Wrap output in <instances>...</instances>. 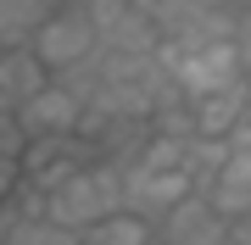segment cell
I'll return each instance as SVG.
<instances>
[{
    "label": "cell",
    "mask_w": 251,
    "mask_h": 245,
    "mask_svg": "<svg viewBox=\"0 0 251 245\" xmlns=\"http://www.w3.org/2000/svg\"><path fill=\"white\" fill-rule=\"evenodd\" d=\"M50 218L67 228H95L100 218L123 212V162H100V167H78L73 178H62L50 190Z\"/></svg>",
    "instance_id": "1"
},
{
    "label": "cell",
    "mask_w": 251,
    "mask_h": 245,
    "mask_svg": "<svg viewBox=\"0 0 251 245\" xmlns=\"http://www.w3.org/2000/svg\"><path fill=\"white\" fill-rule=\"evenodd\" d=\"M162 56V67H168V78L179 84V89L190 100H201V95H218V89H229V84H240V50H234V39H206V45H156Z\"/></svg>",
    "instance_id": "2"
},
{
    "label": "cell",
    "mask_w": 251,
    "mask_h": 245,
    "mask_svg": "<svg viewBox=\"0 0 251 245\" xmlns=\"http://www.w3.org/2000/svg\"><path fill=\"white\" fill-rule=\"evenodd\" d=\"M34 50L45 56V67L50 73H67V67H78V62H90V56L100 50V34H95V17H90V6H56L45 28L34 34Z\"/></svg>",
    "instance_id": "3"
},
{
    "label": "cell",
    "mask_w": 251,
    "mask_h": 245,
    "mask_svg": "<svg viewBox=\"0 0 251 245\" xmlns=\"http://www.w3.org/2000/svg\"><path fill=\"white\" fill-rule=\"evenodd\" d=\"M95 17V34H100V50H128V56H151L162 45V28L151 17V6L140 0H84Z\"/></svg>",
    "instance_id": "4"
},
{
    "label": "cell",
    "mask_w": 251,
    "mask_h": 245,
    "mask_svg": "<svg viewBox=\"0 0 251 245\" xmlns=\"http://www.w3.org/2000/svg\"><path fill=\"white\" fill-rule=\"evenodd\" d=\"M184 195H196L184 167H140V162H123V206L140 212L145 223H162Z\"/></svg>",
    "instance_id": "5"
},
{
    "label": "cell",
    "mask_w": 251,
    "mask_h": 245,
    "mask_svg": "<svg viewBox=\"0 0 251 245\" xmlns=\"http://www.w3.org/2000/svg\"><path fill=\"white\" fill-rule=\"evenodd\" d=\"M84 117H90V100L78 89H67L62 78H50L34 100L17 106V123L28 128V139H45V134H84Z\"/></svg>",
    "instance_id": "6"
},
{
    "label": "cell",
    "mask_w": 251,
    "mask_h": 245,
    "mask_svg": "<svg viewBox=\"0 0 251 245\" xmlns=\"http://www.w3.org/2000/svg\"><path fill=\"white\" fill-rule=\"evenodd\" d=\"M156 240L162 245H224L229 240V218L196 190V195H184L179 206L156 223Z\"/></svg>",
    "instance_id": "7"
},
{
    "label": "cell",
    "mask_w": 251,
    "mask_h": 245,
    "mask_svg": "<svg viewBox=\"0 0 251 245\" xmlns=\"http://www.w3.org/2000/svg\"><path fill=\"white\" fill-rule=\"evenodd\" d=\"M78 167H84V134H45V139H28V151H23V178L39 184L45 195L62 178H73Z\"/></svg>",
    "instance_id": "8"
},
{
    "label": "cell",
    "mask_w": 251,
    "mask_h": 245,
    "mask_svg": "<svg viewBox=\"0 0 251 245\" xmlns=\"http://www.w3.org/2000/svg\"><path fill=\"white\" fill-rule=\"evenodd\" d=\"M56 73L34 45H0V111H17L23 100H34Z\"/></svg>",
    "instance_id": "9"
},
{
    "label": "cell",
    "mask_w": 251,
    "mask_h": 245,
    "mask_svg": "<svg viewBox=\"0 0 251 245\" xmlns=\"http://www.w3.org/2000/svg\"><path fill=\"white\" fill-rule=\"evenodd\" d=\"M206 200H212L218 212L234 223V218H251V151H229L224 173H218L212 184L201 190Z\"/></svg>",
    "instance_id": "10"
},
{
    "label": "cell",
    "mask_w": 251,
    "mask_h": 245,
    "mask_svg": "<svg viewBox=\"0 0 251 245\" xmlns=\"http://www.w3.org/2000/svg\"><path fill=\"white\" fill-rule=\"evenodd\" d=\"M251 111V84H229V89H218V95H201L196 100V134H212V139H229L234 134V123H240Z\"/></svg>",
    "instance_id": "11"
},
{
    "label": "cell",
    "mask_w": 251,
    "mask_h": 245,
    "mask_svg": "<svg viewBox=\"0 0 251 245\" xmlns=\"http://www.w3.org/2000/svg\"><path fill=\"white\" fill-rule=\"evenodd\" d=\"M56 0H0V45H34Z\"/></svg>",
    "instance_id": "12"
},
{
    "label": "cell",
    "mask_w": 251,
    "mask_h": 245,
    "mask_svg": "<svg viewBox=\"0 0 251 245\" xmlns=\"http://www.w3.org/2000/svg\"><path fill=\"white\" fill-rule=\"evenodd\" d=\"M84 245H162L156 240V223H145L140 212H112V218H100L95 228H84Z\"/></svg>",
    "instance_id": "13"
},
{
    "label": "cell",
    "mask_w": 251,
    "mask_h": 245,
    "mask_svg": "<svg viewBox=\"0 0 251 245\" xmlns=\"http://www.w3.org/2000/svg\"><path fill=\"white\" fill-rule=\"evenodd\" d=\"M229 139H212V134H190V145H184V173H190V184L196 190H206V184L224 173V162H229Z\"/></svg>",
    "instance_id": "14"
},
{
    "label": "cell",
    "mask_w": 251,
    "mask_h": 245,
    "mask_svg": "<svg viewBox=\"0 0 251 245\" xmlns=\"http://www.w3.org/2000/svg\"><path fill=\"white\" fill-rule=\"evenodd\" d=\"M6 245H84V234L67 228V223H56L50 212H39V218H23L17 228H11Z\"/></svg>",
    "instance_id": "15"
},
{
    "label": "cell",
    "mask_w": 251,
    "mask_h": 245,
    "mask_svg": "<svg viewBox=\"0 0 251 245\" xmlns=\"http://www.w3.org/2000/svg\"><path fill=\"white\" fill-rule=\"evenodd\" d=\"M234 50H240V73H246V84H251V6L234 17Z\"/></svg>",
    "instance_id": "16"
},
{
    "label": "cell",
    "mask_w": 251,
    "mask_h": 245,
    "mask_svg": "<svg viewBox=\"0 0 251 245\" xmlns=\"http://www.w3.org/2000/svg\"><path fill=\"white\" fill-rule=\"evenodd\" d=\"M224 245H251V240H234V234H229V240H224Z\"/></svg>",
    "instance_id": "17"
},
{
    "label": "cell",
    "mask_w": 251,
    "mask_h": 245,
    "mask_svg": "<svg viewBox=\"0 0 251 245\" xmlns=\"http://www.w3.org/2000/svg\"><path fill=\"white\" fill-rule=\"evenodd\" d=\"M229 6H240V11H246V6H251V0H229Z\"/></svg>",
    "instance_id": "18"
},
{
    "label": "cell",
    "mask_w": 251,
    "mask_h": 245,
    "mask_svg": "<svg viewBox=\"0 0 251 245\" xmlns=\"http://www.w3.org/2000/svg\"><path fill=\"white\" fill-rule=\"evenodd\" d=\"M140 6H162V0H140Z\"/></svg>",
    "instance_id": "19"
}]
</instances>
